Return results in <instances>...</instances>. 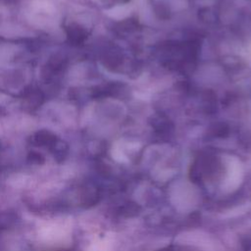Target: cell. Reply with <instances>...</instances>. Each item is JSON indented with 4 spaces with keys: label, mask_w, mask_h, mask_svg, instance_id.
Instances as JSON below:
<instances>
[{
    "label": "cell",
    "mask_w": 251,
    "mask_h": 251,
    "mask_svg": "<svg viewBox=\"0 0 251 251\" xmlns=\"http://www.w3.org/2000/svg\"><path fill=\"white\" fill-rule=\"evenodd\" d=\"M0 40H1V38H0Z\"/></svg>",
    "instance_id": "4"
},
{
    "label": "cell",
    "mask_w": 251,
    "mask_h": 251,
    "mask_svg": "<svg viewBox=\"0 0 251 251\" xmlns=\"http://www.w3.org/2000/svg\"><path fill=\"white\" fill-rule=\"evenodd\" d=\"M43 102V94L41 91L38 89H31L28 90L25 97H24V102L23 106L26 111H34L36 110Z\"/></svg>",
    "instance_id": "1"
},
{
    "label": "cell",
    "mask_w": 251,
    "mask_h": 251,
    "mask_svg": "<svg viewBox=\"0 0 251 251\" xmlns=\"http://www.w3.org/2000/svg\"><path fill=\"white\" fill-rule=\"evenodd\" d=\"M35 141L38 144H54L56 142V136L49 130L42 129L35 133Z\"/></svg>",
    "instance_id": "3"
},
{
    "label": "cell",
    "mask_w": 251,
    "mask_h": 251,
    "mask_svg": "<svg viewBox=\"0 0 251 251\" xmlns=\"http://www.w3.org/2000/svg\"><path fill=\"white\" fill-rule=\"evenodd\" d=\"M66 32H67V36H68L69 41L72 44H75V45L81 43L86 37L85 30L80 25H78L76 24L70 25L66 28Z\"/></svg>",
    "instance_id": "2"
}]
</instances>
